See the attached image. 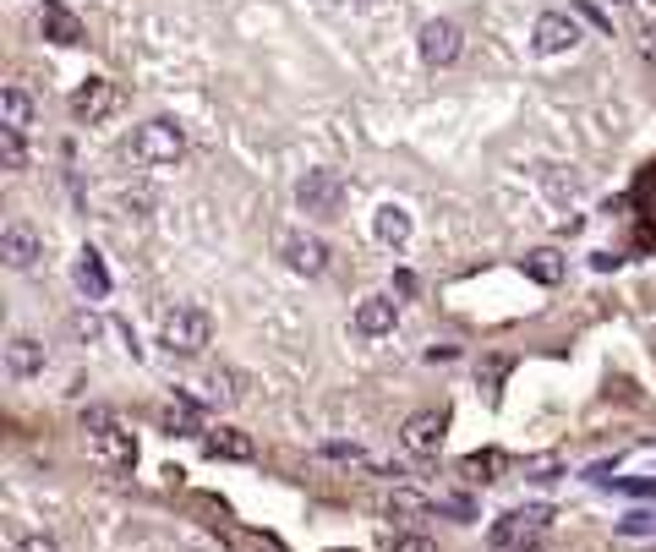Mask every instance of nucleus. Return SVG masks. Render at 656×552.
<instances>
[{"instance_id":"nucleus-17","label":"nucleus","mask_w":656,"mask_h":552,"mask_svg":"<svg viewBox=\"0 0 656 552\" xmlns=\"http://www.w3.org/2000/svg\"><path fill=\"white\" fill-rule=\"evenodd\" d=\"M372 230H378L383 246H405V241H410V214H405L400 203H383L378 219H372Z\"/></svg>"},{"instance_id":"nucleus-21","label":"nucleus","mask_w":656,"mask_h":552,"mask_svg":"<svg viewBox=\"0 0 656 552\" xmlns=\"http://www.w3.org/2000/svg\"><path fill=\"white\" fill-rule=\"evenodd\" d=\"M208 399H214V405H236V399H246V372H236V367L214 372V378H208Z\"/></svg>"},{"instance_id":"nucleus-22","label":"nucleus","mask_w":656,"mask_h":552,"mask_svg":"<svg viewBox=\"0 0 656 552\" xmlns=\"http://www.w3.org/2000/svg\"><path fill=\"white\" fill-rule=\"evenodd\" d=\"M498 471H503V454L498 449H482V454H465V460H460V476L465 481H498Z\"/></svg>"},{"instance_id":"nucleus-20","label":"nucleus","mask_w":656,"mask_h":552,"mask_svg":"<svg viewBox=\"0 0 656 552\" xmlns=\"http://www.w3.org/2000/svg\"><path fill=\"white\" fill-rule=\"evenodd\" d=\"M525 274H531L536 285H558V279H564V257H558L553 246H536V252L525 257Z\"/></svg>"},{"instance_id":"nucleus-25","label":"nucleus","mask_w":656,"mask_h":552,"mask_svg":"<svg viewBox=\"0 0 656 552\" xmlns=\"http://www.w3.org/2000/svg\"><path fill=\"white\" fill-rule=\"evenodd\" d=\"M389 552H438V542L432 536H394Z\"/></svg>"},{"instance_id":"nucleus-24","label":"nucleus","mask_w":656,"mask_h":552,"mask_svg":"<svg viewBox=\"0 0 656 552\" xmlns=\"http://www.w3.org/2000/svg\"><path fill=\"white\" fill-rule=\"evenodd\" d=\"M525 476H531V481H553V476H558V460H553V454H542V460H525Z\"/></svg>"},{"instance_id":"nucleus-12","label":"nucleus","mask_w":656,"mask_h":552,"mask_svg":"<svg viewBox=\"0 0 656 552\" xmlns=\"http://www.w3.org/2000/svg\"><path fill=\"white\" fill-rule=\"evenodd\" d=\"M44 361H50V350H44L33 334H11V345H6V372L11 378H39Z\"/></svg>"},{"instance_id":"nucleus-23","label":"nucleus","mask_w":656,"mask_h":552,"mask_svg":"<svg viewBox=\"0 0 656 552\" xmlns=\"http://www.w3.org/2000/svg\"><path fill=\"white\" fill-rule=\"evenodd\" d=\"M0 164H6V170H22V164H28L22 132H11V126H0Z\"/></svg>"},{"instance_id":"nucleus-18","label":"nucleus","mask_w":656,"mask_h":552,"mask_svg":"<svg viewBox=\"0 0 656 552\" xmlns=\"http://www.w3.org/2000/svg\"><path fill=\"white\" fill-rule=\"evenodd\" d=\"M0 121H6L11 132H28V126H33V99L22 88H6V93H0Z\"/></svg>"},{"instance_id":"nucleus-31","label":"nucleus","mask_w":656,"mask_h":552,"mask_svg":"<svg viewBox=\"0 0 656 552\" xmlns=\"http://www.w3.org/2000/svg\"><path fill=\"white\" fill-rule=\"evenodd\" d=\"M646 61H656V28L646 33Z\"/></svg>"},{"instance_id":"nucleus-13","label":"nucleus","mask_w":656,"mask_h":552,"mask_svg":"<svg viewBox=\"0 0 656 552\" xmlns=\"http://www.w3.org/2000/svg\"><path fill=\"white\" fill-rule=\"evenodd\" d=\"M39 28H44L50 44H82V22L61 6V0H39Z\"/></svg>"},{"instance_id":"nucleus-16","label":"nucleus","mask_w":656,"mask_h":552,"mask_svg":"<svg viewBox=\"0 0 656 552\" xmlns=\"http://www.w3.org/2000/svg\"><path fill=\"white\" fill-rule=\"evenodd\" d=\"M203 449L214 454V460H252V454H257V449H252V438H246L241 427H219V432H208Z\"/></svg>"},{"instance_id":"nucleus-14","label":"nucleus","mask_w":656,"mask_h":552,"mask_svg":"<svg viewBox=\"0 0 656 552\" xmlns=\"http://www.w3.org/2000/svg\"><path fill=\"white\" fill-rule=\"evenodd\" d=\"M72 279H77V290H82V296H93V301H104V296H110V274H104V257L93 252V246H82V252H77Z\"/></svg>"},{"instance_id":"nucleus-15","label":"nucleus","mask_w":656,"mask_h":552,"mask_svg":"<svg viewBox=\"0 0 656 552\" xmlns=\"http://www.w3.org/2000/svg\"><path fill=\"white\" fill-rule=\"evenodd\" d=\"M0 257H6L11 268H33L44 257V246H39V236H33L28 225H6V236H0Z\"/></svg>"},{"instance_id":"nucleus-10","label":"nucleus","mask_w":656,"mask_h":552,"mask_svg":"<svg viewBox=\"0 0 656 552\" xmlns=\"http://www.w3.org/2000/svg\"><path fill=\"white\" fill-rule=\"evenodd\" d=\"M279 252H285V263L296 268V274H307V279H318L328 268V241L323 236H285Z\"/></svg>"},{"instance_id":"nucleus-4","label":"nucleus","mask_w":656,"mask_h":552,"mask_svg":"<svg viewBox=\"0 0 656 552\" xmlns=\"http://www.w3.org/2000/svg\"><path fill=\"white\" fill-rule=\"evenodd\" d=\"M115 104H121L115 82H110V77H88V82L72 93V99H66V110H72V121L93 126V121H104V115H115Z\"/></svg>"},{"instance_id":"nucleus-11","label":"nucleus","mask_w":656,"mask_h":552,"mask_svg":"<svg viewBox=\"0 0 656 552\" xmlns=\"http://www.w3.org/2000/svg\"><path fill=\"white\" fill-rule=\"evenodd\" d=\"M394 323H400V301H394V296H367V301L356 307V334H361V339L394 334Z\"/></svg>"},{"instance_id":"nucleus-33","label":"nucleus","mask_w":656,"mask_h":552,"mask_svg":"<svg viewBox=\"0 0 656 552\" xmlns=\"http://www.w3.org/2000/svg\"><path fill=\"white\" fill-rule=\"evenodd\" d=\"M334 552H345V547H334Z\"/></svg>"},{"instance_id":"nucleus-26","label":"nucleus","mask_w":656,"mask_h":552,"mask_svg":"<svg viewBox=\"0 0 656 552\" xmlns=\"http://www.w3.org/2000/svg\"><path fill=\"white\" fill-rule=\"evenodd\" d=\"M618 531H624V536H651V531H656V514H629Z\"/></svg>"},{"instance_id":"nucleus-32","label":"nucleus","mask_w":656,"mask_h":552,"mask_svg":"<svg viewBox=\"0 0 656 552\" xmlns=\"http://www.w3.org/2000/svg\"><path fill=\"white\" fill-rule=\"evenodd\" d=\"M618 6H629V0H618Z\"/></svg>"},{"instance_id":"nucleus-6","label":"nucleus","mask_w":656,"mask_h":552,"mask_svg":"<svg viewBox=\"0 0 656 552\" xmlns=\"http://www.w3.org/2000/svg\"><path fill=\"white\" fill-rule=\"evenodd\" d=\"M443 438H449V416H443V410H416L400 432V443L410 454H438Z\"/></svg>"},{"instance_id":"nucleus-27","label":"nucleus","mask_w":656,"mask_h":552,"mask_svg":"<svg viewBox=\"0 0 656 552\" xmlns=\"http://www.w3.org/2000/svg\"><path fill=\"white\" fill-rule=\"evenodd\" d=\"M11 552H61V547H55V536H22Z\"/></svg>"},{"instance_id":"nucleus-29","label":"nucleus","mask_w":656,"mask_h":552,"mask_svg":"<svg viewBox=\"0 0 656 552\" xmlns=\"http://www.w3.org/2000/svg\"><path fill=\"white\" fill-rule=\"evenodd\" d=\"M323 454H328V460H361L356 443H323Z\"/></svg>"},{"instance_id":"nucleus-2","label":"nucleus","mask_w":656,"mask_h":552,"mask_svg":"<svg viewBox=\"0 0 656 552\" xmlns=\"http://www.w3.org/2000/svg\"><path fill=\"white\" fill-rule=\"evenodd\" d=\"M181 154H186V132L175 121H164V115H159V121L137 126V137H132V159L137 164H154V170H159V164H175Z\"/></svg>"},{"instance_id":"nucleus-5","label":"nucleus","mask_w":656,"mask_h":552,"mask_svg":"<svg viewBox=\"0 0 656 552\" xmlns=\"http://www.w3.org/2000/svg\"><path fill=\"white\" fill-rule=\"evenodd\" d=\"M547 520H553V509H542V503H531V509H514V514H503V520L492 525V542H498V547H525L531 536L547 531Z\"/></svg>"},{"instance_id":"nucleus-8","label":"nucleus","mask_w":656,"mask_h":552,"mask_svg":"<svg viewBox=\"0 0 656 552\" xmlns=\"http://www.w3.org/2000/svg\"><path fill=\"white\" fill-rule=\"evenodd\" d=\"M460 50H465V39H460V28H454V22H427V28H421V61L427 66H454L460 61Z\"/></svg>"},{"instance_id":"nucleus-19","label":"nucleus","mask_w":656,"mask_h":552,"mask_svg":"<svg viewBox=\"0 0 656 552\" xmlns=\"http://www.w3.org/2000/svg\"><path fill=\"white\" fill-rule=\"evenodd\" d=\"M159 421H164V432H197L203 427V405L197 399H170Z\"/></svg>"},{"instance_id":"nucleus-7","label":"nucleus","mask_w":656,"mask_h":552,"mask_svg":"<svg viewBox=\"0 0 656 552\" xmlns=\"http://www.w3.org/2000/svg\"><path fill=\"white\" fill-rule=\"evenodd\" d=\"M531 44H536V55H564L580 44V28H574V17H564V11H542Z\"/></svg>"},{"instance_id":"nucleus-28","label":"nucleus","mask_w":656,"mask_h":552,"mask_svg":"<svg viewBox=\"0 0 656 552\" xmlns=\"http://www.w3.org/2000/svg\"><path fill=\"white\" fill-rule=\"evenodd\" d=\"M389 509L410 514V509H427V498H416V492H394V498H389Z\"/></svg>"},{"instance_id":"nucleus-1","label":"nucleus","mask_w":656,"mask_h":552,"mask_svg":"<svg viewBox=\"0 0 656 552\" xmlns=\"http://www.w3.org/2000/svg\"><path fill=\"white\" fill-rule=\"evenodd\" d=\"M159 339H164L170 356H203V350L214 345V317H208L203 307H175L170 317H164Z\"/></svg>"},{"instance_id":"nucleus-30","label":"nucleus","mask_w":656,"mask_h":552,"mask_svg":"<svg viewBox=\"0 0 656 552\" xmlns=\"http://www.w3.org/2000/svg\"><path fill=\"white\" fill-rule=\"evenodd\" d=\"M394 296H416V274H394Z\"/></svg>"},{"instance_id":"nucleus-9","label":"nucleus","mask_w":656,"mask_h":552,"mask_svg":"<svg viewBox=\"0 0 656 552\" xmlns=\"http://www.w3.org/2000/svg\"><path fill=\"white\" fill-rule=\"evenodd\" d=\"M93 454H99L104 465H115V471H132V465H137V438L121 427V421L93 427Z\"/></svg>"},{"instance_id":"nucleus-3","label":"nucleus","mask_w":656,"mask_h":552,"mask_svg":"<svg viewBox=\"0 0 656 552\" xmlns=\"http://www.w3.org/2000/svg\"><path fill=\"white\" fill-rule=\"evenodd\" d=\"M296 203L307 208L312 219H334L345 208V175L339 170H307L296 186Z\"/></svg>"}]
</instances>
